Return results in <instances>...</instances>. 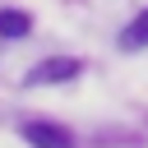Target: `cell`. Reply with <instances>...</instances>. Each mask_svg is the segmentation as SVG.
<instances>
[{
    "label": "cell",
    "instance_id": "277c9868",
    "mask_svg": "<svg viewBox=\"0 0 148 148\" xmlns=\"http://www.w3.org/2000/svg\"><path fill=\"white\" fill-rule=\"evenodd\" d=\"M120 46H125V51H139V46H148V9H143V14H139V18H134L125 32H120Z\"/></svg>",
    "mask_w": 148,
    "mask_h": 148
},
{
    "label": "cell",
    "instance_id": "7a4b0ae2",
    "mask_svg": "<svg viewBox=\"0 0 148 148\" xmlns=\"http://www.w3.org/2000/svg\"><path fill=\"white\" fill-rule=\"evenodd\" d=\"M23 139H28L32 148H74L69 130H60V125H46V120H28V125H23Z\"/></svg>",
    "mask_w": 148,
    "mask_h": 148
},
{
    "label": "cell",
    "instance_id": "3957f363",
    "mask_svg": "<svg viewBox=\"0 0 148 148\" xmlns=\"http://www.w3.org/2000/svg\"><path fill=\"white\" fill-rule=\"evenodd\" d=\"M28 28H32L28 14H18V9H0V37L18 42V37H28Z\"/></svg>",
    "mask_w": 148,
    "mask_h": 148
},
{
    "label": "cell",
    "instance_id": "6da1fadb",
    "mask_svg": "<svg viewBox=\"0 0 148 148\" xmlns=\"http://www.w3.org/2000/svg\"><path fill=\"white\" fill-rule=\"evenodd\" d=\"M83 65L74 60V56H51V60H37L28 74H23V83L28 88H37V83H65V79H74Z\"/></svg>",
    "mask_w": 148,
    "mask_h": 148
}]
</instances>
